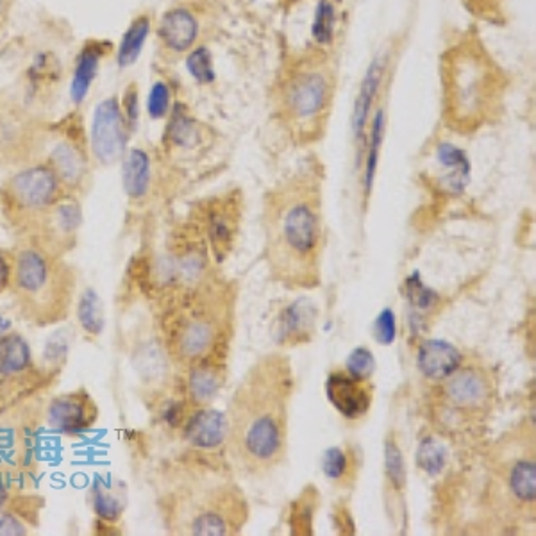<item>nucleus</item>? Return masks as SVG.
I'll use <instances>...</instances> for the list:
<instances>
[{
	"label": "nucleus",
	"instance_id": "f257e3e1",
	"mask_svg": "<svg viewBox=\"0 0 536 536\" xmlns=\"http://www.w3.org/2000/svg\"><path fill=\"white\" fill-rule=\"evenodd\" d=\"M447 490L442 519L449 533L519 535L535 526L536 433L533 415L523 416L487 445L456 476L442 478Z\"/></svg>",
	"mask_w": 536,
	"mask_h": 536
},
{
	"label": "nucleus",
	"instance_id": "f03ea898",
	"mask_svg": "<svg viewBox=\"0 0 536 536\" xmlns=\"http://www.w3.org/2000/svg\"><path fill=\"white\" fill-rule=\"evenodd\" d=\"M260 222L268 281L288 291L320 288L329 246L322 168L306 165L272 186Z\"/></svg>",
	"mask_w": 536,
	"mask_h": 536
},
{
	"label": "nucleus",
	"instance_id": "7ed1b4c3",
	"mask_svg": "<svg viewBox=\"0 0 536 536\" xmlns=\"http://www.w3.org/2000/svg\"><path fill=\"white\" fill-rule=\"evenodd\" d=\"M297 374L286 351L253 362L228 404V460L237 474L265 479L290 452V418Z\"/></svg>",
	"mask_w": 536,
	"mask_h": 536
},
{
	"label": "nucleus",
	"instance_id": "20e7f679",
	"mask_svg": "<svg viewBox=\"0 0 536 536\" xmlns=\"http://www.w3.org/2000/svg\"><path fill=\"white\" fill-rule=\"evenodd\" d=\"M240 284L213 268L186 286L165 317V351L184 369L229 363L238 327Z\"/></svg>",
	"mask_w": 536,
	"mask_h": 536
},
{
	"label": "nucleus",
	"instance_id": "39448f33",
	"mask_svg": "<svg viewBox=\"0 0 536 536\" xmlns=\"http://www.w3.org/2000/svg\"><path fill=\"white\" fill-rule=\"evenodd\" d=\"M442 85L445 121L454 131L474 133L496 117L503 95L501 70L474 38L445 52Z\"/></svg>",
	"mask_w": 536,
	"mask_h": 536
},
{
	"label": "nucleus",
	"instance_id": "423d86ee",
	"mask_svg": "<svg viewBox=\"0 0 536 536\" xmlns=\"http://www.w3.org/2000/svg\"><path fill=\"white\" fill-rule=\"evenodd\" d=\"M429 387L425 398L429 427L449 442L479 436L501 399L497 371L479 358H469L454 374Z\"/></svg>",
	"mask_w": 536,
	"mask_h": 536
},
{
	"label": "nucleus",
	"instance_id": "0eeeda50",
	"mask_svg": "<svg viewBox=\"0 0 536 536\" xmlns=\"http://www.w3.org/2000/svg\"><path fill=\"white\" fill-rule=\"evenodd\" d=\"M333 97L329 68L315 59L288 72L281 95V115L297 143L317 141L326 128Z\"/></svg>",
	"mask_w": 536,
	"mask_h": 536
},
{
	"label": "nucleus",
	"instance_id": "6e6552de",
	"mask_svg": "<svg viewBox=\"0 0 536 536\" xmlns=\"http://www.w3.org/2000/svg\"><path fill=\"white\" fill-rule=\"evenodd\" d=\"M244 224V199L238 190L213 197L201 210L199 231L215 265L224 264L238 247Z\"/></svg>",
	"mask_w": 536,
	"mask_h": 536
},
{
	"label": "nucleus",
	"instance_id": "1a4fd4ad",
	"mask_svg": "<svg viewBox=\"0 0 536 536\" xmlns=\"http://www.w3.org/2000/svg\"><path fill=\"white\" fill-rule=\"evenodd\" d=\"M409 472L406 452L402 445L401 433L390 427L383 440V478H381V499L383 512L390 528L404 535L409 530Z\"/></svg>",
	"mask_w": 536,
	"mask_h": 536
},
{
	"label": "nucleus",
	"instance_id": "9d476101",
	"mask_svg": "<svg viewBox=\"0 0 536 536\" xmlns=\"http://www.w3.org/2000/svg\"><path fill=\"white\" fill-rule=\"evenodd\" d=\"M324 390L327 402L347 424L367 420L376 402L374 380L354 378L342 365L329 371Z\"/></svg>",
	"mask_w": 536,
	"mask_h": 536
},
{
	"label": "nucleus",
	"instance_id": "9b49d317",
	"mask_svg": "<svg viewBox=\"0 0 536 536\" xmlns=\"http://www.w3.org/2000/svg\"><path fill=\"white\" fill-rule=\"evenodd\" d=\"M320 311L313 299L297 297L284 302L273 315L272 335L277 349L290 351L309 345L317 336Z\"/></svg>",
	"mask_w": 536,
	"mask_h": 536
},
{
	"label": "nucleus",
	"instance_id": "f8f14e48",
	"mask_svg": "<svg viewBox=\"0 0 536 536\" xmlns=\"http://www.w3.org/2000/svg\"><path fill=\"white\" fill-rule=\"evenodd\" d=\"M183 436L186 443L211 461L228 460V416L211 406L195 407L184 418Z\"/></svg>",
	"mask_w": 536,
	"mask_h": 536
},
{
	"label": "nucleus",
	"instance_id": "ddd939ff",
	"mask_svg": "<svg viewBox=\"0 0 536 536\" xmlns=\"http://www.w3.org/2000/svg\"><path fill=\"white\" fill-rule=\"evenodd\" d=\"M363 465V449L353 440L331 445L320 456V470L324 479L335 492L345 497H351L358 488Z\"/></svg>",
	"mask_w": 536,
	"mask_h": 536
},
{
	"label": "nucleus",
	"instance_id": "4468645a",
	"mask_svg": "<svg viewBox=\"0 0 536 536\" xmlns=\"http://www.w3.org/2000/svg\"><path fill=\"white\" fill-rule=\"evenodd\" d=\"M128 133L117 99H108L97 106L92 124V150L97 161L112 165L122 157Z\"/></svg>",
	"mask_w": 536,
	"mask_h": 536
},
{
	"label": "nucleus",
	"instance_id": "2eb2a0df",
	"mask_svg": "<svg viewBox=\"0 0 536 536\" xmlns=\"http://www.w3.org/2000/svg\"><path fill=\"white\" fill-rule=\"evenodd\" d=\"M59 190L58 175L47 166H32L18 172L7 183L9 199L23 210H43L50 206Z\"/></svg>",
	"mask_w": 536,
	"mask_h": 536
},
{
	"label": "nucleus",
	"instance_id": "dca6fc26",
	"mask_svg": "<svg viewBox=\"0 0 536 536\" xmlns=\"http://www.w3.org/2000/svg\"><path fill=\"white\" fill-rule=\"evenodd\" d=\"M470 356H467L458 345L440 340L425 338L416 345L415 367L418 374L429 383H440L454 374Z\"/></svg>",
	"mask_w": 536,
	"mask_h": 536
},
{
	"label": "nucleus",
	"instance_id": "f3484780",
	"mask_svg": "<svg viewBox=\"0 0 536 536\" xmlns=\"http://www.w3.org/2000/svg\"><path fill=\"white\" fill-rule=\"evenodd\" d=\"M95 416L97 407L85 392L56 398L47 407V422L50 429L70 436L85 433L94 424Z\"/></svg>",
	"mask_w": 536,
	"mask_h": 536
},
{
	"label": "nucleus",
	"instance_id": "a211bd4d",
	"mask_svg": "<svg viewBox=\"0 0 536 536\" xmlns=\"http://www.w3.org/2000/svg\"><path fill=\"white\" fill-rule=\"evenodd\" d=\"M434 170L429 181L443 195H460L470 179V163L463 150L451 143H438L434 152Z\"/></svg>",
	"mask_w": 536,
	"mask_h": 536
},
{
	"label": "nucleus",
	"instance_id": "6ab92c4d",
	"mask_svg": "<svg viewBox=\"0 0 536 536\" xmlns=\"http://www.w3.org/2000/svg\"><path fill=\"white\" fill-rule=\"evenodd\" d=\"M229 378V363L222 365H197L186 369L184 394L192 409L211 406L226 389Z\"/></svg>",
	"mask_w": 536,
	"mask_h": 536
},
{
	"label": "nucleus",
	"instance_id": "aec40b11",
	"mask_svg": "<svg viewBox=\"0 0 536 536\" xmlns=\"http://www.w3.org/2000/svg\"><path fill=\"white\" fill-rule=\"evenodd\" d=\"M449 440L434 429L427 427V431L418 438L415 452V463L418 472L429 479H442L449 469Z\"/></svg>",
	"mask_w": 536,
	"mask_h": 536
},
{
	"label": "nucleus",
	"instance_id": "412c9836",
	"mask_svg": "<svg viewBox=\"0 0 536 536\" xmlns=\"http://www.w3.org/2000/svg\"><path fill=\"white\" fill-rule=\"evenodd\" d=\"M320 506V490L313 483H308L286 506L288 533L293 536L315 535V521Z\"/></svg>",
	"mask_w": 536,
	"mask_h": 536
},
{
	"label": "nucleus",
	"instance_id": "4be33fe9",
	"mask_svg": "<svg viewBox=\"0 0 536 536\" xmlns=\"http://www.w3.org/2000/svg\"><path fill=\"white\" fill-rule=\"evenodd\" d=\"M50 265L38 251H23L16 258L14 284L25 297L40 295L50 282Z\"/></svg>",
	"mask_w": 536,
	"mask_h": 536
},
{
	"label": "nucleus",
	"instance_id": "5701e85b",
	"mask_svg": "<svg viewBox=\"0 0 536 536\" xmlns=\"http://www.w3.org/2000/svg\"><path fill=\"white\" fill-rule=\"evenodd\" d=\"M381 77H383V63L378 58L369 67V72L362 83V88H360V94H358V99L354 104V113H353V134H354V139L360 145V148L365 147L363 141H365V133H367V124L371 119L374 99H376L380 85H381Z\"/></svg>",
	"mask_w": 536,
	"mask_h": 536
},
{
	"label": "nucleus",
	"instance_id": "b1692460",
	"mask_svg": "<svg viewBox=\"0 0 536 536\" xmlns=\"http://www.w3.org/2000/svg\"><path fill=\"white\" fill-rule=\"evenodd\" d=\"M161 38L175 52H183L193 45L199 34L195 16L186 9H174L161 22Z\"/></svg>",
	"mask_w": 536,
	"mask_h": 536
},
{
	"label": "nucleus",
	"instance_id": "393cba45",
	"mask_svg": "<svg viewBox=\"0 0 536 536\" xmlns=\"http://www.w3.org/2000/svg\"><path fill=\"white\" fill-rule=\"evenodd\" d=\"M150 159L141 148H131L122 165V184L130 199L141 201L150 190Z\"/></svg>",
	"mask_w": 536,
	"mask_h": 536
},
{
	"label": "nucleus",
	"instance_id": "a878e982",
	"mask_svg": "<svg viewBox=\"0 0 536 536\" xmlns=\"http://www.w3.org/2000/svg\"><path fill=\"white\" fill-rule=\"evenodd\" d=\"M52 172L58 175L59 181L76 186L85 177L86 166L81 152L70 143H59L54 147L50 154Z\"/></svg>",
	"mask_w": 536,
	"mask_h": 536
},
{
	"label": "nucleus",
	"instance_id": "bb28decb",
	"mask_svg": "<svg viewBox=\"0 0 536 536\" xmlns=\"http://www.w3.org/2000/svg\"><path fill=\"white\" fill-rule=\"evenodd\" d=\"M31 365L29 344L20 335L5 333L0 336V376H13Z\"/></svg>",
	"mask_w": 536,
	"mask_h": 536
},
{
	"label": "nucleus",
	"instance_id": "cd10ccee",
	"mask_svg": "<svg viewBox=\"0 0 536 536\" xmlns=\"http://www.w3.org/2000/svg\"><path fill=\"white\" fill-rule=\"evenodd\" d=\"M385 113L378 112L374 121H372V128L369 133V145H367V157H365V172H363V202L365 208L369 204L372 188H374V179H376V170H378V163H380V154H381V147H383V138H385Z\"/></svg>",
	"mask_w": 536,
	"mask_h": 536
},
{
	"label": "nucleus",
	"instance_id": "c85d7f7f",
	"mask_svg": "<svg viewBox=\"0 0 536 536\" xmlns=\"http://www.w3.org/2000/svg\"><path fill=\"white\" fill-rule=\"evenodd\" d=\"M77 320L85 333L99 336L106 326L104 304L101 295L94 288H86L77 302Z\"/></svg>",
	"mask_w": 536,
	"mask_h": 536
},
{
	"label": "nucleus",
	"instance_id": "c756f323",
	"mask_svg": "<svg viewBox=\"0 0 536 536\" xmlns=\"http://www.w3.org/2000/svg\"><path fill=\"white\" fill-rule=\"evenodd\" d=\"M99 58H101V54L95 47H90L81 54L79 63L76 67L72 88H70V95H72L74 103L79 104L86 97L90 85L95 79V74L99 68Z\"/></svg>",
	"mask_w": 536,
	"mask_h": 536
},
{
	"label": "nucleus",
	"instance_id": "7c9ffc66",
	"mask_svg": "<svg viewBox=\"0 0 536 536\" xmlns=\"http://www.w3.org/2000/svg\"><path fill=\"white\" fill-rule=\"evenodd\" d=\"M148 29H150V22L147 16H139L131 23L130 31L126 32V36L121 43V50H119L121 67H130L138 59V56L143 49V43L147 40Z\"/></svg>",
	"mask_w": 536,
	"mask_h": 536
},
{
	"label": "nucleus",
	"instance_id": "2f4dec72",
	"mask_svg": "<svg viewBox=\"0 0 536 536\" xmlns=\"http://www.w3.org/2000/svg\"><path fill=\"white\" fill-rule=\"evenodd\" d=\"M166 358V351L161 345H156V342H150L139 347L134 354V369L145 378H159L165 372Z\"/></svg>",
	"mask_w": 536,
	"mask_h": 536
},
{
	"label": "nucleus",
	"instance_id": "473e14b6",
	"mask_svg": "<svg viewBox=\"0 0 536 536\" xmlns=\"http://www.w3.org/2000/svg\"><path fill=\"white\" fill-rule=\"evenodd\" d=\"M342 367L354 378L374 380V374H376L374 353L369 347L360 345L351 351V354L347 356L345 363H342Z\"/></svg>",
	"mask_w": 536,
	"mask_h": 536
},
{
	"label": "nucleus",
	"instance_id": "72a5a7b5",
	"mask_svg": "<svg viewBox=\"0 0 536 536\" xmlns=\"http://www.w3.org/2000/svg\"><path fill=\"white\" fill-rule=\"evenodd\" d=\"M124 497L112 488H97L94 496V510L104 521H117L124 512Z\"/></svg>",
	"mask_w": 536,
	"mask_h": 536
},
{
	"label": "nucleus",
	"instance_id": "f704fd0d",
	"mask_svg": "<svg viewBox=\"0 0 536 536\" xmlns=\"http://www.w3.org/2000/svg\"><path fill=\"white\" fill-rule=\"evenodd\" d=\"M335 32V7L331 0H320L313 20V38L320 45H329Z\"/></svg>",
	"mask_w": 536,
	"mask_h": 536
},
{
	"label": "nucleus",
	"instance_id": "c9c22d12",
	"mask_svg": "<svg viewBox=\"0 0 536 536\" xmlns=\"http://www.w3.org/2000/svg\"><path fill=\"white\" fill-rule=\"evenodd\" d=\"M349 501H351V497L340 496L331 508V523H333L335 533H338V535H356L358 533Z\"/></svg>",
	"mask_w": 536,
	"mask_h": 536
},
{
	"label": "nucleus",
	"instance_id": "e433bc0d",
	"mask_svg": "<svg viewBox=\"0 0 536 536\" xmlns=\"http://www.w3.org/2000/svg\"><path fill=\"white\" fill-rule=\"evenodd\" d=\"M372 336L380 345H392L398 338V318L394 309H383L372 326Z\"/></svg>",
	"mask_w": 536,
	"mask_h": 536
},
{
	"label": "nucleus",
	"instance_id": "4c0bfd02",
	"mask_svg": "<svg viewBox=\"0 0 536 536\" xmlns=\"http://www.w3.org/2000/svg\"><path fill=\"white\" fill-rule=\"evenodd\" d=\"M186 65H188L190 74L199 83H211L215 79V72H213V65H211V54L206 49H197L195 52H192Z\"/></svg>",
	"mask_w": 536,
	"mask_h": 536
},
{
	"label": "nucleus",
	"instance_id": "58836bf2",
	"mask_svg": "<svg viewBox=\"0 0 536 536\" xmlns=\"http://www.w3.org/2000/svg\"><path fill=\"white\" fill-rule=\"evenodd\" d=\"M170 138L179 147H190L197 141V130L193 122L186 117V113H179V108L170 124Z\"/></svg>",
	"mask_w": 536,
	"mask_h": 536
},
{
	"label": "nucleus",
	"instance_id": "ea45409f",
	"mask_svg": "<svg viewBox=\"0 0 536 536\" xmlns=\"http://www.w3.org/2000/svg\"><path fill=\"white\" fill-rule=\"evenodd\" d=\"M148 113L152 119H161L170 106V92L165 83H156L148 95Z\"/></svg>",
	"mask_w": 536,
	"mask_h": 536
},
{
	"label": "nucleus",
	"instance_id": "a19ab883",
	"mask_svg": "<svg viewBox=\"0 0 536 536\" xmlns=\"http://www.w3.org/2000/svg\"><path fill=\"white\" fill-rule=\"evenodd\" d=\"M0 535H25V530L13 515H4L0 519Z\"/></svg>",
	"mask_w": 536,
	"mask_h": 536
},
{
	"label": "nucleus",
	"instance_id": "79ce46f5",
	"mask_svg": "<svg viewBox=\"0 0 536 536\" xmlns=\"http://www.w3.org/2000/svg\"><path fill=\"white\" fill-rule=\"evenodd\" d=\"M11 279V268L7 265V262L0 256V291L5 290V286L9 284Z\"/></svg>",
	"mask_w": 536,
	"mask_h": 536
},
{
	"label": "nucleus",
	"instance_id": "37998d69",
	"mask_svg": "<svg viewBox=\"0 0 536 536\" xmlns=\"http://www.w3.org/2000/svg\"><path fill=\"white\" fill-rule=\"evenodd\" d=\"M138 103H136V94H134V90H128V117H130V121L134 122L136 121V117H138Z\"/></svg>",
	"mask_w": 536,
	"mask_h": 536
},
{
	"label": "nucleus",
	"instance_id": "c03bdc74",
	"mask_svg": "<svg viewBox=\"0 0 536 536\" xmlns=\"http://www.w3.org/2000/svg\"><path fill=\"white\" fill-rule=\"evenodd\" d=\"M7 329H9V322L0 315V336L2 335H5L7 333Z\"/></svg>",
	"mask_w": 536,
	"mask_h": 536
},
{
	"label": "nucleus",
	"instance_id": "a18cd8bd",
	"mask_svg": "<svg viewBox=\"0 0 536 536\" xmlns=\"http://www.w3.org/2000/svg\"><path fill=\"white\" fill-rule=\"evenodd\" d=\"M4 501H5V490H4V487H2V483H0V506L4 505Z\"/></svg>",
	"mask_w": 536,
	"mask_h": 536
},
{
	"label": "nucleus",
	"instance_id": "49530a36",
	"mask_svg": "<svg viewBox=\"0 0 536 536\" xmlns=\"http://www.w3.org/2000/svg\"><path fill=\"white\" fill-rule=\"evenodd\" d=\"M286 2V5H291V4H295V2H299V0H284Z\"/></svg>",
	"mask_w": 536,
	"mask_h": 536
}]
</instances>
